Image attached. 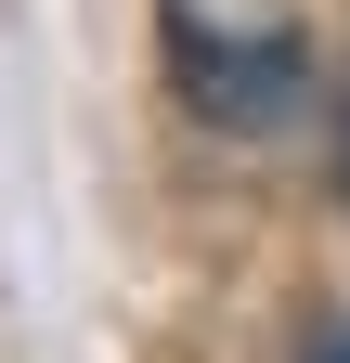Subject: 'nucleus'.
Returning a JSON list of instances; mask_svg holds the SVG:
<instances>
[{"mask_svg":"<svg viewBox=\"0 0 350 363\" xmlns=\"http://www.w3.org/2000/svg\"><path fill=\"white\" fill-rule=\"evenodd\" d=\"M337 195H350V104H337Z\"/></svg>","mask_w":350,"mask_h":363,"instance_id":"nucleus-3","label":"nucleus"},{"mask_svg":"<svg viewBox=\"0 0 350 363\" xmlns=\"http://www.w3.org/2000/svg\"><path fill=\"white\" fill-rule=\"evenodd\" d=\"M298 363H350V311H324V325L298 337Z\"/></svg>","mask_w":350,"mask_h":363,"instance_id":"nucleus-2","label":"nucleus"},{"mask_svg":"<svg viewBox=\"0 0 350 363\" xmlns=\"http://www.w3.org/2000/svg\"><path fill=\"white\" fill-rule=\"evenodd\" d=\"M169 65H182V104H195L208 130H286L298 91H312V52H298L286 26L221 39L208 13H169Z\"/></svg>","mask_w":350,"mask_h":363,"instance_id":"nucleus-1","label":"nucleus"}]
</instances>
